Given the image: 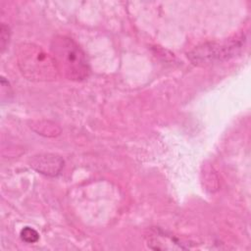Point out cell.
<instances>
[{"instance_id": "cell-1", "label": "cell", "mask_w": 251, "mask_h": 251, "mask_svg": "<svg viewBox=\"0 0 251 251\" xmlns=\"http://www.w3.org/2000/svg\"><path fill=\"white\" fill-rule=\"evenodd\" d=\"M51 55L59 73L71 80H82L89 75L90 69L86 55L72 38L57 35L50 45Z\"/></svg>"}, {"instance_id": "cell-2", "label": "cell", "mask_w": 251, "mask_h": 251, "mask_svg": "<svg viewBox=\"0 0 251 251\" xmlns=\"http://www.w3.org/2000/svg\"><path fill=\"white\" fill-rule=\"evenodd\" d=\"M17 60L22 74L30 80H54L59 71L52 55L47 54L40 46L30 42L19 45Z\"/></svg>"}, {"instance_id": "cell-3", "label": "cell", "mask_w": 251, "mask_h": 251, "mask_svg": "<svg viewBox=\"0 0 251 251\" xmlns=\"http://www.w3.org/2000/svg\"><path fill=\"white\" fill-rule=\"evenodd\" d=\"M242 37L229 39L223 43H211L205 44L196 48L189 54L192 62L195 64H208L214 61L224 60L230 56H233L242 47Z\"/></svg>"}, {"instance_id": "cell-4", "label": "cell", "mask_w": 251, "mask_h": 251, "mask_svg": "<svg viewBox=\"0 0 251 251\" xmlns=\"http://www.w3.org/2000/svg\"><path fill=\"white\" fill-rule=\"evenodd\" d=\"M63 160L53 154H39L33 156L30 161V166L40 174L45 176H57L63 168Z\"/></svg>"}, {"instance_id": "cell-5", "label": "cell", "mask_w": 251, "mask_h": 251, "mask_svg": "<svg viewBox=\"0 0 251 251\" xmlns=\"http://www.w3.org/2000/svg\"><path fill=\"white\" fill-rule=\"evenodd\" d=\"M20 235H21L22 240L25 241V242H26V243H35V242H37L38 239H39V234H38V232H37L35 229H33V228L29 227V226L24 227V228L21 230Z\"/></svg>"}, {"instance_id": "cell-6", "label": "cell", "mask_w": 251, "mask_h": 251, "mask_svg": "<svg viewBox=\"0 0 251 251\" xmlns=\"http://www.w3.org/2000/svg\"><path fill=\"white\" fill-rule=\"evenodd\" d=\"M5 28H6V26L4 25H2V26H1V47H2V49L5 48V46L7 44V39L9 40V34L5 35L8 27L6 30H5Z\"/></svg>"}]
</instances>
